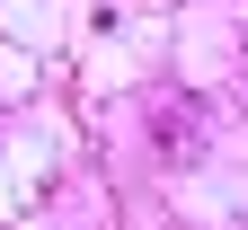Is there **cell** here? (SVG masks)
<instances>
[{
	"label": "cell",
	"instance_id": "1",
	"mask_svg": "<svg viewBox=\"0 0 248 230\" xmlns=\"http://www.w3.org/2000/svg\"><path fill=\"white\" fill-rule=\"evenodd\" d=\"M151 142H160L169 169H195V159H204V107H195V97H169V107L151 115Z\"/></svg>",
	"mask_w": 248,
	"mask_h": 230
}]
</instances>
